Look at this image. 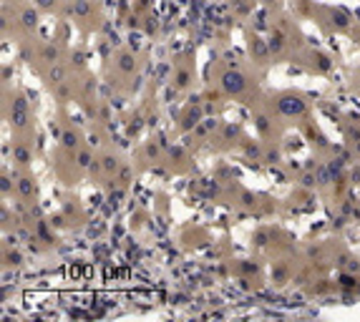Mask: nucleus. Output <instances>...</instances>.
<instances>
[{"mask_svg": "<svg viewBox=\"0 0 360 322\" xmlns=\"http://www.w3.org/2000/svg\"><path fill=\"white\" fill-rule=\"evenodd\" d=\"M227 89L240 91L242 89V78L240 76H227Z\"/></svg>", "mask_w": 360, "mask_h": 322, "instance_id": "f257e3e1", "label": "nucleus"}]
</instances>
